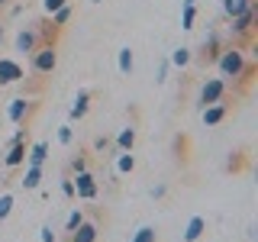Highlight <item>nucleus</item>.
Here are the masks:
<instances>
[{"label":"nucleus","mask_w":258,"mask_h":242,"mask_svg":"<svg viewBox=\"0 0 258 242\" xmlns=\"http://www.w3.org/2000/svg\"><path fill=\"white\" fill-rule=\"evenodd\" d=\"M4 4H7V0H0V7H4Z\"/></svg>","instance_id":"obj_37"},{"label":"nucleus","mask_w":258,"mask_h":242,"mask_svg":"<svg viewBox=\"0 0 258 242\" xmlns=\"http://www.w3.org/2000/svg\"><path fill=\"white\" fill-rule=\"evenodd\" d=\"M248 7H252V0H223V13L229 16V20L239 16V13H245Z\"/></svg>","instance_id":"obj_16"},{"label":"nucleus","mask_w":258,"mask_h":242,"mask_svg":"<svg viewBox=\"0 0 258 242\" xmlns=\"http://www.w3.org/2000/svg\"><path fill=\"white\" fill-rule=\"evenodd\" d=\"M71 168H75V174H78V171H87V161H84V158H75V165H71Z\"/></svg>","instance_id":"obj_31"},{"label":"nucleus","mask_w":258,"mask_h":242,"mask_svg":"<svg viewBox=\"0 0 258 242\" xmlns=\"http://www.w3.org/2000/svg\"><path fill=\"white\" fill-rule=\"evenodd\" d=\"M0 42H4V29H0Z\"/></svg>","instance_id":"obj_34"},{"label":"nucleus","mask_w":258,"mask_h":242,"mask_svg":"<svg viewBox=\"0 0 258 242\" xmlns=\"http://www.w3.org/2000/svg\"><path fill=\"white\" fill-rule=\"evenodd\" d=\"M204 232H207V220H204V216H190L187 229H184V242H197Z\"/></svg>","instance_id":"obj_11"},{"label":"nucleus","mask_w":258,"mask_h":242,"mask_svg":"<svg viewBox=\"0 0 258 242\" xmlns=\"http://www.w3.org/2000/svg\"><path fill=\"white\" fill-rule=\"evenodd\" d=\"M184 4H197V0H184Z\"/></svg>","instance_id":"obj_35"},{"label":"nucleus","mask_w":258,"mask_h":242,"mask_svg":"<svg viewBox=\"0 0 258 242\" xmlns=\"http://www.w3.org/2000/svg\"><path fill=\"white\" fill-rule=\"evenodd\" d=\"M26 78V71H23L20 62L13 58H0V84H16V81Z\"/></svg>","instance_id":"obj_5"},{"label":"nucleus","mask_w":258,"mask_h":242,"mask_svg":"<svg viewBox=\"0 0 258 242\" xmlns=\"http://www.w3.org/2000/svg\"><path fill=\"white\" fill-rule=\"evenodd\" d=\"M68 20H71V4H64L61 10H55V13H52V23H55V26H64Z\"/></svg>","instance_id":"obj_24"},{"label":"nucleus","mask_w":258,"mask_h":242,"mask_svg":"<svg viewBox=\"0 0 258 242\" xmlns=\"http://www.w3.org/2000/svg\"><path fill=\"white\" fill-rule=\"evenodd\" d=\"M29 165H42V161L48 158V142H36V145H32V149H29Z\"/></svg>","instance_id":"obj_17"},{"label":"nucleus","mask_w":258,"mask_h":242,"mask_svg":"<svg viewBox=\"0 0 258 242\" xmlns=\"http://www.w3.org/2000/svg\"><path fill=\"white\" fill-rule=\"evenodd\" d=\"M81 220H84V213H81V210H71L68 220H64V232H75L78 226H81Z\"/></svg>","instance_id":"obj_23"},{"label":"nucleus","mask_w":258,"mask_h":242,"mask_svg":"<svg viewBox=\"0 0 258 242\" xmlns=\"http://www.w3.org/2000/svg\"><path fill=\"white\" fill-rule=\"evenodd\" d=\"M36 42H39V32L36 29H20V32H16V52L32 55V52H36Z\"/></svg>","instance_id":"obj_6"},{"label":"nucleus","mask_w":258,"mask_h":242,"mask_svg":"<svg viewBox=\"0 0 258 242\" xmlns=\"http://www.w3.org/2000/svg\"><path fill=\"white\" fill-rule=\"evenodd\" d=\"M39 181H42V165H29L20 184H23L26 191H36V188H39Z\"/></svg>","instance_id":"obj_14"},{"label":"nucleus","mask_w":258,"mask_h":242,"mask_svg":"<svg viewBox=\"0 0 258 242\" xmlns=\"http://www.w3.org/2000/svg\"><path fill=\"white\" fill-rule=\"evenodd\" d=\"M13 210V194H0V220H7Z\"/></svg>","instance_id":"obj_25"},{"label":"nucleus","mask_w":258,"mask_h":242,"mask_svg":"<svg viewBox=\"0 0 258 242\" xmlns=\"http://www.w3.org/2000/svg\"><path fill=\"white\" fill-rule=\"evenodd\" d=\"M64 4H68V0H42V10H45L48 16H52L55 10H61V7H64Z\"/></svg>","instance_id":"obj_27"},{"label":"nucleus","mask_w":258,"mask_h":242,"mask_svg":"<svg viewBox=\"0 0 258 242\" xmlns=\"http://www.w3.org/2000/svg\"><path fill=\"white\" fill-rule=\"evenodd\" d=\"M7 116H10V123L20 126L23 119L29 116V100H23V97H16V100H10V107H7Z\"/></svg>","instance_id":"obj_9"},{"label":"nucleus","mask_w":258,"mask_h":242,"mask_svg":"<svg viewBox=\"0 0 258 242\" xmlns=\"http://www.w3.org/2000/svg\"><path fill=\"white\" fill-rule=\"evenodd\" d=\"M223 94H226V81L223 78H210V81H204V87H200V103H204V107L220 103Z\"/></svg>","instance_id":"obj_4"},{"label":"nucleus","mask_w":258,"mask_h":242,"mask_svg":"<svg viewBox=\"0 0 258 242\" xmlns=\"http://www.w3.org/2000/svg\"><path fill=\"white\" fill-rule=\"evenodd\" d=\"M55 65H58L55 45H36V52H32V71L36 75H52Z\"/></svg>","instance_id":"obj_2"},{"label":"nucleus","mask_w":258,"mask_h":242,"mask_svg":"<svg viewBox=\"0 0 258 242\" xmlns=\"http://www.w3.org/2000/svg\"><path fill=\"white\" fill-rule=\"evenodd\" d=\"M71 139H75V129H71V126H58V142L71 145Z\"/></svg>","instance_id":"obj_26"},{"label":"nucleus","mask_w":258,"mask_h":242,"mask_svg":"<svg viewBox=\"0 0 258 242\" xmlns=\"http://www.w3.org/2000/svg\"><path fill=\"white\" fill-rule=\"evenodd\" d=\"M61 194H64V197H75V184H71V177L61 181Z\"/></svg>","instance_id":"obj_28"},{"label":"nucleus","mask_w":258,"mask_h":242,"mask_svg":"<svg viewBox=\"0 0 258 242\" xmlns=\"http://www.w3.org/2000/svg\"><path fill=\"white\" fill-rule=\"evenodd\" d=\"M216 68H220L223 78H242L245 75V52L242 48H223L220 55H216Z\"/></svg>","instance_id":"obj_1"},{"label":"nucleus","mask_w":258,"mask_h":242,"mask_svg":"<svg viewBox=\"0 0 258 242\" xmlns=\"http://www.w3.org/2000/svg\"><path fill=\"white\" fill-rule=\"evenodd\" d=\"M91 4H103V0H91Z\"/></svg>","instance_id":"obj_36"},{"label":"nucleus","mask_w":258,"mask_h":242,"mask_svg":"<svg viewBox=\"0 0 258 242\" xmlns=\"http://www.w3.org/2000/svg\"><path fill=\"white\" fill-rule=\"evenodd\" d=\"M226 119V103H210L204 107V126H216Z\"/></svg>","instance_id":"obj_12"},{"label":"nucleus","mask_w":258,"mask_h":242,"mask_svg":"<svg viewBox=\"0 0 258 242\" xmlns=\"http://www.w3.org/2000/svg\"><path fill=\"white\" fill-rule=\"evenodd\" d=\"M194 23H197V4H184V10H181V29H194Z\"/></svg>","instance_id":"obj_19"},{"label":"nucleus","mask_w":258,"mask_h":242,"mask_svg":"<svg viewBox=\"0 0 258 242\" xmlns=\"http://www.w3.org/2000/svg\"><path fill=\"white\" fill-rule=\"evenodd\" d=\"M133 168H136L133 152H119V155H116V174H129Z\"/></svg>","instance_id":"obj_18"},{"label":"nucleus","mask_w":258,"mask_h":242,"mask_svg":"<svg viewBox=\"0 0 258 242\" xmlns=\"http://www.w3.org/2000/svg\"><path fill=\"white\" fill-rule=\"evenodd\" d=\"M94 149H97V152L110 149V139H107V136H97V139H94Z\"/></svg>","instance_id":"obj_29"},{"label":"nucleus","mask_w":258,"mask_h":242,"mask_svg":"<svg viewBox=\"0 0 258 242\" xmlns=\"http://www.w3.org/2000/svg\"><path fill=\"white\" fill-rule=\"evenodd\" d=\"M165 191H168V188H165V184H158V188H155V191H152V197H155V200H158V197H165Z\"/></svg>","instance_id":"obj_33"},{"label":"nucleus","mask_w":258,"mask_h":242,"mask_svg":"<svg viewBox=\"0 0 258 242\" xmlns=\"http://www.w3.org/2000/svg\"><path fill=\"white\" fill-rule=\"evenodd\" d=\"M71 184H75V197L78 200H94L97 191H100V184H97V177L91 171H78L71 177Z\"/></svg>","instance_id":"obj_3"},{"label":"nucleus","mask_w":258,"mask_h":242,"mask_svg":"<svg viewBox=\"0 0 258 242\" xmlns=\"http://www.w3.org/2000/svg\"><path fill=\"white\" fill-rule=\"evenodd\" d=\"M26 155H29L26 145H23V142H13L10 152H7V158H4V165L7 168H16V165H23V161H26Z\"/></svg>","instance_id":"obj_10"},{"label":"nucleus","mask_w":258,"mask_h":242,"mask_svg":"<svg viewBox=\"0 0 258 242\" xmlns=\"http://www.w3.org/2000/svg\"><path fill=\"white\" fill-rule=\"evenodd\" d=\"M116 65H119V75H129V71H133V48H119V58H116Z\"/></svg>","instance_id":"obj_20"},{"label":"nucleus","mask_w":258,"mask_h":242,"mask_svg":"<svg viewBox=\"0 0 258 242\" xmlns=\"http://www.w3.org/2000/svg\"><path fill=\"white\" fill-rule=\"evenodd\" d=\"M97 236H100L97 223H87V220H81V226H78L75 232H71V242H97Z\"/></svg>","instance_id":"obj_7"},{"label":"nucleus","mask_w":258,"mask_h":242,"mask_svg":"<svg viewBox=\"0 0 258 242\" xmlns=\"http://www.w3.org/2000/svg\"><path fill=\"white\" fill-rule=\"evenodd\" d=\"M39 236H42V242H55V232H52V226H42V229H39Z\"/></svg>","instance_id":"obj_30"},{"label":"nucleus","mask_w":258,"mask_h":242,"mask_svg":"<svg viewBox=\"0 0 258 242\" xmlns=\"http://www.w3.org/2000/svg\"><path fill=\"white\" fill-rule=\"evenodd\" d=\"M252 23H255V7H248L245 13L232 16V32H236V36H248V29H252Z\"/></svg>","instance_id":"obj_8"},{"label":"nucleus","mask_w":258,"mask_h":242,"mask_svg":"<svg viewBox=\"0 0 258 242\" xmlns=\"http://www.w3.org/2000/svg\"><path fill=\"white\" fill-rule=\"evenodd\" d=\"M133 145H136V129H133V126L119 129V136H116V149H119V152H133Z\"/></svg>","instance_id":"obj_15"},{"label":"nucleus","mask_w":258,"mask_h":242,"mask_svg":"<svg viewBox=\"0 0 258 242\" xmlns=\"http://www.w3.org/2000/svg\"><path fill=\"white\" fill-rule=\"evenodd\" d=\"M158 239V232L152 229V226H142V229H136V236H133V242H155Z\"/></svg>","instance_id":"obj_22"},{"label":"nucleus","mask_w":258,"mask_h":242,"mask_svg":"<svg viewBox=\"0 0 258 242\" xmlns=\"http://www.w3.org/2000/svg\"><path fill=\"white\" fill-rule=\"evenodd\" d=\"M165 78H168V62H161L158 65V81H165Z\"/></svg>","instance_id":"obj_32"},{"label":"nucleus","mask_w":258,"mask_h":242,"mask_svg":"<svg viewBox=\"0 0 258 242\" xmlns=\"http://www.w3.org/2000/svg\"><path fill=\"white\" fill-rule=\"evenodd\" d=\"M87 107H91V91H78L75 97V107H71V119H84Z\"/></svg>","instance_id":"obj_13"},{"label":"nucleus","mask_w":258,"mask_h":242,"mask_svg":"<svg viewBox=\"0 0 258 242\" xmlns=\"http://www.w3.org/2000/svg\"><path fill=\"white\" fill-rule=\"evenodd\" d=\"M168 65H174V68H187V65H190V48H174Z\"/></svg>","instance_id":"obj_21"}]
</instances>
